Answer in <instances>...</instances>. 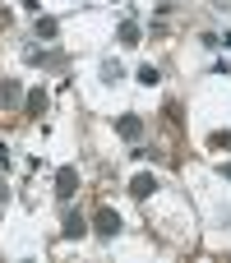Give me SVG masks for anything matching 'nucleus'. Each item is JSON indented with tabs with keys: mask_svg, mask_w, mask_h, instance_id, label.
Listing matches in <instances>:
<instances>
[{
	"mask_svg": "<svg viewBox=\"0 0 231 263\" xmlns=\"http://www.w3.org/2000/svg\"><path fill=\"white\" fill-rule=\"evenodd\" d=\"M56 194H60V199L74 194V166H60V176H56Z\"/></svg>",
	"mask_w": 231,
	"mask_h": 263,
	"instance_id": "1",
	"label": "nucleus"
},
{
	"mask_svg": "<svg viewBox=\"0 0 231 263\" xmlns=\"http://www.w3.org/2000/svg\"><path fill=\"white\" fill-rule=\"evenodd\" d=\"M97 231H102V236H116V231H120V217H116L111 208H102V213H97Z\"/></svg>",
	"mask_w": 231,
	"mask_h": 263,
	"instance_id": "2",
	"label": "nucleus"
},
{
	"mask_svg": "<svg viewBox=\"0 0 231 263\" xmlns=\"http://www.w3.org/2000/svg\"><path fill=\"white\" fill-rule=\"evenodd\" d=\"M130 190H134V194H139V199H148V194H153V190H157V180H153V176H148V171H144V176H134V180H130Z\"/></svg>",
	"mask_w": 231,
	"mask_h": 263,
	"instance_id": "3",
	"label": "nucleus"
},
{
	"mask_svg": "<svg viewBox=\"0 0 231 263\" xmlns=\"http://www.w3.org/2000/svg\"><path fill=\"white\" fill-rule=\"evenodd\" d=\"M120 134H125V139H139V134H144V120H139V116H120Z\"/></svg>",
	"mask_w": 231,
	"mask_h": 263,
	"instance_id": "4",
	"label": "nucleus"
},
{
	"mask_svg": "<svg viewBox=\"0 0 231 263\" xmlns=\"http://www.w3.org/2000/svg\"><path fill=\"white\" fill-rule=\"evenodd\" d=\"M120 42L125 46H139V23H120Z\"/></svg>",
	"mask_w": 231,
	"mask_h": 263,
	"instance_id": "5",
	"label": "nucleus"
},
{
	"mask_svg": "<svg viewBox=\"0 0 231 263\" xmlns=\"http://www.w3.org/2000/svg\"><path fill=\"white\" fill-rule=\"evenodd\" d=\"M46 111V92H28V116H42Z\"/></svg>",
	"mask_w": 231,
	"mask_h": 263,
	"instance_id": "6",
	"label": "nucleus"
},
{
	"mask_svg": "<svg viewBox=\"0 0 231 263\" xmlns=\"http://www.w3.org/2000/svg\"><path fill=\"white\" fill-rule=\"evenodd\" d=\"M83 231H88L83 217H69V222H65V236H83Z\"/></svg>",
	"mask_w": 231,
	"mask_h": 263,
	"instance_id": "7",
	"label": "nucleus"
},
{
	"mask_svg": "<svg viewBox=\"0 0 231 263\" xmlns=\"http://www.w3.org/2000/svg\"><path fill=\"white\" fill-rule=\"evenodd\" d=\"M139 83H148V88H153V83H157V69H153V65H144V69H139Z\"/></svg>",
	"mask_w": 231,
	"mask_h": 263,
	"instance_id": "8",
	"label": "nucleus"
},
{
	"mask_svg": "<svg viewBox=\"0 0 231 263\" xmlns=\"http://www.w3.org/2000/svg\"><path fill=\"white\" fill-rule=\"evenodd\" d=\"M227 176H231V166H227Z\"/></svg>",
	"mask_w": 231,
	"mask_h": 263,
	"instance_id": "9",
	"label": "nucleus"
}]
</instances>
